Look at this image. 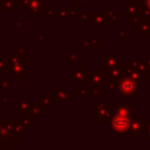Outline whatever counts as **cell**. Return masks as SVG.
<instances>
[{
    "label": "cell",
    "mask_w": 150,
    "mask_h": 150,
    "mask_svg": "<svg viewBox=\"0 0 150 150\" xmlns=\"http://www.w3.org/2000/svg\"><path fill=\"white\" fill-rule=\"evenodd\" d=\"M115 91L118 93L121 97H138L139 96V86L129 76L123 75L120 80L116 81Z\"/></svg>",
    "instance_id": "1"
},
{
    "label": "cell",
    "mask_w": 150,
    "mask_h": 150,
    "mask_svg": "<svg viewBox=\"0 0 150 150\" xmlns=\"http://www.w3.org/2000/svg\"><path fill=\"white\" fill-rule=\"evenodd\" d=\"M131 116L132 115H124V114H120V112H114L112 111L111 116H110V118L108 121L109 128L116 135L128 134V131L130 129Z\"/></svg>",
    "instance_id": "2"
},
{
    "label": "cell",
    "mask_w": 150,
    "mask_h": 150,
    "mask_svg": "<svg viewBox=\"0 0 150 150\" xmlns=\"http://www.w3.org/2000/svg\"><path fill=\"white\" fill-rule=\"evenodd\" d=\"M112 112V108L107 102H93L91 116L96 118L97 123H108Z\"/></svg>",
    "instance_id": "3"
},
{
    "label": "cell",
    "mask_w": 150,
    "mask_h": 150,
    "mask_svg": "<svg viewBox=\"0 0 150 150\" xmlns=\"http://www.w3.org/2000/svg\"><path fill=\"white\" fill-rule=\"evenodd\" d=\"M145 129H146L145 118L141 117V115L138 112H132L130 129L128 131L129 138L130 139H138L141 137V135H144Z\"/></svg>",
    "instance_id": "4"
},
{
    "label": "cell",
    "mask_w": 150,
    "mask_h": 150,
    "mask_svg": "<svg viewBox=\"0 0 150 150\" xmlns=\"http://www.w3.org/2000/svg\"><path fill=\"white\" fill-rule=\"evenodd\" d=\"M70 80L75 81L76 83L84 84V86H90L89 81V69L87 68L86 64H77L75 69L70 71Z\"/></svg>",
    "instance_id": "5"
},
{
    "label": "cell",
    "mask_w": 150,
    "mask_h": 150,
    "mask_svg": "<svg viewBox=\"0 0 150 150\" xmlns=\"http://www.w3.org/2000/svg\"><path fill=\"white\" fill-rule=\"evenodd\" d=\"M20 5L22 6V11L27 12L29 16H43V0H22Z\"/></svg>",
    "instance_id": "6"
},
{
    "label": "cell",
    "mask_w": 150,
    "mask_h": 150,
    "mask_svg": "<svg viewBox=\"0 0 150 150\" xmlns=\"http://www.w3.org/2000/svg\"><path fill=\"white\" fill-rule=\"evenodd\" d=\"M124 63V55L123 54H114L112 53H107L102 55V69L108 71L109 69L121 66Z\"/></svg>",
    "instance_id": "7"
},
{
    "label": "cell",
    "mask_w": 150,
    "mask_h": 150,
    "mask_svg": "<svg viewBox=\"0 0 150 150\" xmlns=\"http://www.w3.org/2000/svg\"><path fill=\"white\" fill-rule=\"evenodd\" d=\"M76 6L70 4L69 6H57V12L54 16L56 22H69L71 18L76 14Z\"/></svg>",
    "instance_id": "8"
},
{
    "label": "cell",
    "mask_w": 150,
    "mask_h": 150,
    "mask_svg": "<svg viewBox=\"0 0 150 150\" xmlns=\"http://www.w3.org/2000/svg\"><path fill=\"white\" fill-rule=\"evenodd\" d=\"M123 5L125 7L123 15L129 18L130 22H135L139 18V11H141L139 1H124Z\"/></svg>",
    "instance_id": "9"
},
{
    "label": "cell",
    "mask_w": 150,
    "mask_h": 150,
    "mask_svg": "<svg viewBox=\"0 0 150 150\" xmlns=\"http://www.w3.org/2000/svg\"><path fill=\"white\" fill-rule=\"evenodd\" d=\"M134 32L138 33L141 39H150V22L143 18H138L134 22Z\"/></svg>",
    "instance_id": "10"
},
{
    "label": "cell",
    "mask_w": 150,
    "mask_h": 150,
    "mask_svg": "<svg viewBox=\"0 0 150 150\" xmlns=\"http://www.w3.org/2000/svg\"><path fill=\"white\" fill-rule=\"evenodd\" d=\"M89 81L90 86H104L107 82V71L101 69V70H89Z\"/></svg>",
    "instance_id": "11"
},
{
    "label": "cell",
    "mask_w": 150,
    "mask_h": 150,
    "mask_svg": "<svg viewBox=\"0 0 150 150\" xmlns=\"http://www.w3.org/2000/svg\"><path fill=\"white\" fill-rule=\"evenodd\" d=\"M124 75L131 77V79H132L138 86H141V87L145 86V83H146V81L141 76V74H139L131 64H124Z\"/></svg>",
    "instance_id": "12"
},
{
    "label": "cell",
    "mask_w": 150,
    "mask_h": 150,
    "mask_svg": "<svg viewBox=\"0 0 150 150\" xmlns=\"http://www.w3.org/2000/svg\"><path fill=\"white\" fill-rule=\"evenodd\" d=\"M130 64L141 74V76L145 80V81H148L149 80V75H150V68L145 64V62L143 61V60H131L130 61Z\"/></svg>",
    "instance_id": "13"
},
{
    "label": "cell",
    "mask_w": 150,
    "mask_h": 150,
    "mask_svg": "<svg viewBox=\"0 0 150 150\" xmlns=\"http://www.w3.org/2000/svg\"><path fill=\"white\" fill-rule=\"evenodd\" d=\"M135 107L134 102L130 103H123V102H115L112 104V111L114 112H120L124 115H132V109Z\"/></svg>",
    "instance_id": "14"
},
{
    "label": "cell",
    "mask_w": 150,
    "mask_h": 150,
    "mask_svg": "<svg viewBox=\"0 0 150 150\" xmlns=\"http://www.w3.org/2000/svg\"><path fill=\"white\" fill-rule=\"evenodd\" d=\"M91 26L93 27H108L109 21L107 18V13H98V12H93V19H91Z\"/></svg>",
    "instance_id": "15"
},
{
    "label": "cell",
    "mask_w": 150,
    "mask_h": 150,
    "mask_svg": "<svg viewBox=\"0 0 150 150\" xmlns=\"http://www.w3.org/2000/svg\"><path fill=\"white\" fill-rule=\"evenodd\" d=\"M54 100L55 102H70L71 101L68 90L63 86H56L54 88Z\"/></svg>",
    "instance_id": "16"
},
{
    "label": "cell",
    "mask_w": 150,
    "mask_h": 150,
    "mask_svg": "<svg viewBox=\"0 0 150 150\" xmlns=\"http://www.w3.org/2000/svg\"><path fill=\"white\" fill-rule=\"evenodd\" d=\"M124 75V63L117 67H114L107 71V81H117Z\"/></svg>",
    "instance_id": "17"
},
{
    "label": "cell",
    "mask_w": 150,
    "mask_h": 150,
    "mask_svg": "<svg viewBox=\"0 0 150 150\" xmlns=\"http://www.w3.org/2000/svg\"><path fill=\"white\" fill-rule=\"evenodd\" d=\"M30 116H38V117H43V104L41 102H35V103H29V109L27 112Z\"/></svg>",
    "instance_id": "18"
},
{
    "label": "cell",
    "mask_w": 150,
    "mask_h": 150,
    "mask_svg": "<svg viewBox=\"0 0 150 150\" xmlns=\"http://www.w3.org/2000/svg\"><path fill=\"white\" fill-rule=\"evenodd\" d=\"M20 2L13 0H0V11H18Z\"/></svg>",
    "instance_id": "19"
},
{
    "label": "cell",
    "mask_w": 150,
    "mask_h": 150,
    "mask_svg": "<svg viewBox=\"0 0 150 150\" xmlns=\"http://www.w3.org/2000/svg\"><path fill=\"white\" fill-rule=\"evenodd\" d=\"M103 40L102 39H87V40H82V48H91V49H96L98 43H102Z\"/></svg>",
    "instance_id": "20"
},
{
    "label": "cell",
    "mask_w": 150,
    "mask_h": 150,
    "mask_svg": "<svg viewBox=\"0 0 150 150\" xmlns=\"http://www.w3.org/2000/svg\"><path fill=\"white\" fill-rule=\"evenodd\" d=\"M87 87H88V86L76 83V96H77V97H82V96L90 97V96H91V93H90V89H88Z\"/></svg>",
    "instance_id": "21"
},
{
    "label": "cell",
    "mask_w": 150,
    "mask_h": 150,
    "mask_svg": "<svg viewBox=\"0 0 150 150\" xmlns=\"http://www.w3.org/2000/svg\"><path fill=\"white\" fill-rule=\"evenodd\" d=\"M29 103L27 97H18V111L19 112H27L29 109Z\"/></svg>",
    "instance_id": "22"
},
{
    "label": "cell",
    "mask_w": 150,
    "mask_h": 150,
    "mask_svg": "<svg viewBox=\"0 0 150 150\" xmlns=\"http://www.w3.org/2000/svg\"><path fill=\"white\" fill-rule=\"evenodd\" d=\"M107 13V18H108V21L110 22H118V18H120V14L118 12L114 11V7L112 6H109L108 7V11L105 12Z\"/></svg>",
    "instance_id": "23"
},
{
    "label": "cell",
    "mask_w": 150,
    "mask_h": 150,
    "mask_svg": "<svg viewBox=\"0 0 150 150\" xmlns=\"http://www.w3.org/2000/svg\"><path fill=\"white\" fill-rule=\"evenodd\" d=\"M39 102H41L43 104V107H49V108H53L55 105V100L54 97L52 96H41L39 98Z\"/></svg>",
    "instance_id": "24"
},
{
    "label": "cell",
    "mask_w": 150,
    "mask_h": 150,
    "mask_svg": "<svg viewBox=\"0 0 150 150\" xmlns=\"http://www.w3.org/2000/svg\"><path fill=\"white\" fill-rule=\"evenodd\" d=\"M56 12H57V6H45L43 7V15L45 16L54 18Z\"/></svg>",
    "instance_id": "25"
},
{
    "label": "cell",
    "mask_w": 150,
    "mask_h": 150,
    "mask_svg": "<svg viewBox=\"0 0 150 150\" xmlns=\"http://www.w3.org/2000/svg\"><path fill=\"white\" fill-rule=\"evenodd\" d=\"M93 88L90 89V93H91V96H95V97H101L102 94H103V86H98V84H95V86H91Z\"/></svg>",
    "instance_id": "26"
},
{
    "label": "cell",
    "mask_w": 150,
    "mask_h": 150,
    "mask_svg": "<svg viewBox=\"0 0 150 150\" xmlns=\"http://www.w3.org/2000/svg\"><path fill=\"white\" fill-rule=\"evenodd\" d=\"M70 4H73L74 6H84V7H89L93 5V0H73L70 1Z\"/></svg>",
    "instance_id": "27"
},
{
    "label": "cell",
    "mask_w": 150,
    "mask_h": 150,
    "mask_svg": "<svg viewBox=\"0 0 150 150\" xmlns=\"http://www.w3.org/2000/svg\"><path fill=\"white\" fill-rule=\"evenodd\" d=\"M91 19H93V12H88V11L82 12V14H81V21L82 22H90Z\"/></svg>",
    "instance_id": "28"
},
{
    "label": "cell",
    "mask_w": 150,
    "mask_h": 150,
    "mask_svg": "<svg viewBox=\"0 0 150 150\" xmlns=\"http://www.w3.org/2000/svg\"><path fill=\"white\" fill-rule=\"evenodd\" d=\"M118 35H120V38L121 39H128L129 36H130V34L128 33V32H125L124 30V27H118Z\"/></svg>",
    "instance_id": "29"
},
{
    "label": "cell",
    "mask_w": 150,
    "mask_h": 150,
    "mask_svg": "<svg viewBox=\"0 0 150 150\" xmlns=\"http://www.w3.org/2000/svg\"><path fill=\"white\" fill-rule=\"evenodd\" d=\"M81 59H82V55H81V54H70V56H69L70 63H71L73 66L76 63L77 60H81Z\"/></svg>",
    "instance_id": "30"
},
{
    "label": "cell",
    "mask_w": 150,
    "mask_h": 150,
    "mask_svg": "<svg viewBox=\"0 0 150 150\" xmlns=\"http://www.w3.org/2000/svg\"><path fill=\"white\" fill-rule=\"evenodd\" d=\"M105 87H107V89L109 90V91H115V87H116V82L115 81H107L105 82V84H104Z\"/></svg>",
    "instance_id": "31"
},
{
    "label": "cell",
    "mask_w": 150,
    "mask_h": 150,
    "mask_svg": "<svg viewBox=\"0 0 150 150\" xmlns=\"http://www.w3.org/2000/svg\"><path fill=\"white\" fill-rule=\"evenodd\" d=\"M138 1H139L141 8H144V9L150 11V0H138Z\"/></svg>",
    "instance_id": "32"
},
{
    "label": "cell",
    "mask_w": 150,
    "mask_h": 150,
    "mask_svg": "<svg viewBox=\"0 0 150 150\" xmlns=\"http://www.w3.org/2000/svg\"><path fill=\"white\" fill-rule=\"evenodd\" d=\"M0 83H2V84H0L2 89H7V90H9V91L12 90V86H11V83H9L8 81H6L5 77H2V82L0 81Z\"/></svg>",
    "instance_id": "33"
},
{
    "label": "cell",
    "mask_w": 150,
    "mask_h": 150,
    "mask_svg": "<svg viewBox=\"0 0 150 150\" xmlns=\"http://www.w3.org/2000/svg\"><path fill=\"white\" fill-rule=\"evenodd\" d=\"M144 137H145V139H150V123L146 125V129H145V132H144Z\"/></svg>",
    "instance_id": "34"
},
{
    "label": "cell",
    "mask_w": 150,
    "mask_h": 150,
    "mask_svg": "<svg viewBox=\"0 0 150 150\" xmlns=\"http://www.w3.org/2000/svg\"><path fill=\"white\" fill-rule=\"evenodd\" d=\"M12 25H13V27H18V26L20 27V26H22V18H21V16H19V18H18V20H16V22H13Z\"/></svg>",
    "instance_id": "35"
},
{
    "label": "cell",
    "mask_w": 150,
    "mask_h": 150,
    "mask_svg": "<svg viewBox=\"0 0 150 150\" xmlns=\"http://www.w3.org/2000/svg\"><path fill=\"white\" fill-rule=\"evenodd\" d=\"M144 62H145V64L150 68V54H145L144 55V60H143Z\"/></svg>",
    "instance_id": "36"
},
{
    "label": "cell",
    "mask_w": 150,
    "mask_h": 150,
    "mask_svg": "<svg viewBox=\"0 0 150 150\" xmlns=\"http://www.w3.org/2000/svg\"><path fill=\"white\" fill-rule=\"evenodd\" d=\"M5 67H6V62L0 60V73H1V70H2V69H5Z\"/></svg>",
    "instance_id": "37"
},
{
    "label": "cell",
    "mask_w": 150,
    "mask_h": 150,
    "mask_svg": "<svg viewBox=\"0 0 150 150\" xmlns=\"http://www.w3.org/2000/svg\"><path fill=\"white\" fill-rule=\"evenodd\" d=\"M43 41H45V35H43V34H40V35H39V42L42 43Z\"/></svg>",
    "instance_id": "38"
},
{
    "label": "cell",
    "mask_w": 150,
    "mask_h": 150,
    "mask_svg": "<svg viewBox=\"0 0 150 150\" xmlns=\"http://www.w3.org/2000/svg\"><path fill=\"white\" fill-rule=\"evenodd\" d=\"M70 54H76V49L75 48H71L70 49Z\"/></svg>",
    "instance_id": "39"
},
{
    "label": "cell",
    "mask_w": 150,
    "mask_h": 150,
    "mask_svg": "<svg viewBox=\"0 0 150 150\" xmlns=\"http://www.w3.org/2000/svg\"><path fill=\"white\" fill-rule=\"evenodd\" d=\"M52 1H55V0H52ZM57 1H62V0H57Z\"/></svg>",
    "instance_id": "40"
},
{
    "label": "cell",
    "mask_w": 150,
    "mask_h": 150,
    "mask_svg": "<svg viewBox=\"0 0 150 150\" xmlns=\"http://www.w3.org/2000/svg\"><path fill=\"white\" fill-rule=\"evenodd\" d=\"M148 21H149V22H150V18H149V19H148Z\"/></svg>",
    "instance_id": "41"
},
{
    "label": "cell",
    "mask_w": 150,
    "mask_h": 150,
    "mask_svg": "<svg viewBox=\"0 0 150 150\" xmlns=\"http://www.w3.org/2000/svg\"><path fill=\"white\" fill-rule=\"evenodd\" d=\"M148 81H150V75H149V80H148Z\"/></svg>",
    "instance_id": "42"
}]
</instances>
